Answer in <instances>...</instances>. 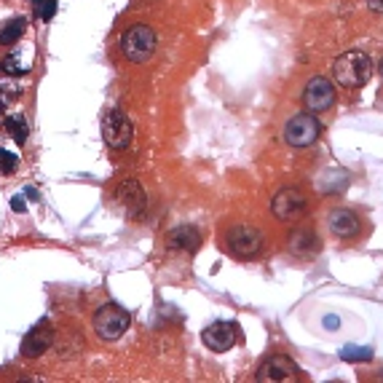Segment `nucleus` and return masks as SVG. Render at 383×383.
<instances>
[{"label":"nucleus","instance_id":"23","mask_svg":"<svg viewBox=\"0 0 383 383\" xmlns=\"http://www.w3.org/2000/svg\"><path fill=\"white\" fill-rule=\"evenodd\" d=\"M11 209L22 215V212L27 209V204H25V196H11Z\"/></svg>","mask_w":383,"mask_h":383},{"label":"nucleus","instance_id":"26","mask_svg":"<svg viewBox=\"0 0 383 383\" xmlns=\"http://www.w3.org/2000/svg\"><path fill=\"white\" fill-rule=\"evenodd\" d=\"M324 324H327V327H335L337 319H335V316H327V319H324Z\"/></svg>","mask_w":383,"mask_h":383},{"label":"nucleus","instance_id":"24","mask_svg":"<svg viewBox=\"0 0 383 383\" xmlns=\"http://www.w3.org/2000/svg\"><path fill=\"white\" fill-rule=\"evenodd\" d=\"M368 6L375 14H383V0H368Z\"/></svg>","mask_w":383,"mask_h":383},{"label":"nucleus","instance_id":"27","mask_svg":"<svg viewBox=\"0 0 383 383\" xmlns=\"http://www.w3.org/2000/svg\"><path fill=\"white\" fill-rule=\"evenodd\" d=\"M381 78H383V60H381Z\"/></svg>","mask_w":383,"mask_h":383},{"label":"nucleus","instance_id":"22","mask_svg":"<svg viewBox=\"0 0 383 383\" xmlns=\"http://www.w3.org/2000/svg\"><path fill=\"white\" fill-rule=\"evenodd\" d=\"M0 70H3L6 76H25V67L16 62V57H6V60L0 62Z\"/></svg>","mask_w":383,"mask_h":383},{"label":"nucleus","instance_id":"14","mask_svg":"<svg viewBox=\"0 0 383 383\" xmlns=\"http://www.w3.org/2000/svg\"><path fill=\"white\" fill-rule=\"evenodd\" d=\"M169 249H183V252H196L201 246V233L193 225H180L167 233Z\"/></svg>","mask_w":383,"mask_h":383},{"label":"nucleus","instance_id":"15","mask_svg":"<svg viewBox=\"0 0 383 383\" xmlns=\"http://www.w3.org/2000/svg\"><path fill=\"white\" fill-rule=\"evenodd\" d=\"M287 244H290L292 255H298V258H311V255L319 252V236H316L314 230L298 228L295 233H290Z\"/></svg>","mask_w":383,"mask_h":383},{"label":"nucleus","instance_id":"17","mask_svg":"<svg viewBox=\"0 0 383 383\" xmlns=\"http://www.w3.org/2000/svg\"><path fill=\"white\" fill-rule=\"evenodd\" d=\"M346 185H349V177H346V172L330 169V172H324L322 180H319V190H322V193H337V190H343Z\"/></svg>","mask_w":383,"mask_h":383},{"label":"nucleus","instance_id":"19","mask_svg":"<svg viewBox=\"0 0 383 383\" xmlns=\"http://www.w3.org/2000/svg\"><path fill=\"white\" fill-rule=\"evenodd\" d=\"M340 359L343 362H370L372 359V349L370 346H346L340 351Z\"/></svg>","mask_w":383,"mask_h":383},{"label":"nucleus","instance_id":"12","mask_svg":"<svg viewBox=\"0 0 383 383\" xmlns=\"http://www.w3.org/2000/svg\"><path fill=\"white\" fill-rule=\"evenodd\" d=\"M116 199L121 201V207L129 212L132 217H137L142 209H145V190L137 180H123L118 188H116Z\"/></svg>","mask_w":383,"mask_h":383},{"label":"nucleus","instance_id":"11","mask_svg":"<svg viewBox=\"0 0 383 383\" xmlns=\"http://www.w3.org/2000/svg\"><path fill=\"white\" fill-rule=\"evenodd\" d=\"M51 343H54V330H51V324L41 322L38 327H32L30 333L25 335V340H22V356L35 359L43 351H48Z\"/></svg>","mask_w":383,"mask_h":383},{"label":"nucleus","instance_id":"21","mask_svg":"<svg viewBox=\"0 0 383 383\" xmlns=\"http://www.w3.org/2000/svg\"><path fill=\"white\" fill-rule=\"evenodd\" d=\"M16 167H19V158H16V153L0 151V172H3V174H11Z\"/></svg>","mask_w":383,"mask_h":383},{"label":"nucleus","instance_id":"20","mask_svg":"<svg viewBox=\"0 0 383 383\" xmlns=\"http://www.w3.org/2000/svg\"><path fill=\"white\" fill-rule=\"evenodd\" d=\"M32 8H35L38 19L48 22V19H54V14H57V0H32Z\"/></svg>","mask_w":383,"mask_h":383},{"label":"nucleus","instance_id":"10","mask_svg":"<svg viewBox=\"0 0 383 383\" xmlns=\"http://www.w3.org/2000/svg\"><path fill=\"white\" fill-rule=\"evenodd\" d=\"M298 365L287 359V356H271V359H265L260 368H258V381L263 383H271V381H295L298 378Z\"/></svg>","mask_w":383,"mask_h":383},{"label":"nucleus","instance_id":"7","mask_svg":"<svg viewBox=\"0 0 383 383\" xmlns=\"http://www.w3.org/2000/svg\"><path fill=\"white\" fill-rule=\"evenodd\" d=\"M335 102V86L324 76H314L303 89V105L308 113H324Z\"/></svg>","mask_w":383,"mask_h":383},{"label":"nucleus","instance_id":"6","mask_svg":"<svg viewBox=\"0 0 383 383\" xmlns=\"http://www.w3.org/2000/svg\"><path fill=\"white\" fill-rule=\"evenodd\" d=\"M132 137H134V129H132V121L126 118V113L110 110L108 116L102 118V139L108 142V148L126 151L132 145Z\"/></svg>","mask_w":383,"mask_h":383},{"label":"nucleus","instance_id":"9","mask_svg":"<svg viewBox=\"0 0 383 383\" xmlns=\"http://www.w3.org/2000/svg\"><path fill=\"white\" fill-rule=\"evenodd\" d=\"M236 337H239V327H236L233 322H215L201 333V340H204V343L217 354L230 351L233 343H236Z\"/></svg>","mask_w":383,"mask_h":383},{"label":"nucleus","instance_id":"2","mask_svg":"<svg viewBox=\"0 0 383 383\" xmlns=\"http://www.w3.org/2000/svg\"><path fill=\"white\" fill-rule=\"evenodd\" d=\"M155 30L148 27V25H134L123 32L121 38V51L123 57L132 62V64H145L155 54Z\"/></svg>","mask_w":383,"mask_h":383},{"label":"nucleus","instance_id":"5","mask_svg":"<svg viewBox=\"0 0 383 383\" xmlns=\"http://www.w3.org/2000/svg\"><path fill=\"white\" fill-rule=\"evenodd\" d=\"M322 134V126L308 113H295L290 121L284 123V142L290 148H308Z\"/></svg>","mask_w":383,"mask_h":383},{"label":"nucleus","instance_id":"8","mask_svg":"<svg viewBox=\"0 0 383 383\" xmlns=\"http://www.w3.org/2000/svg\"><path fill=\"white\" fill-rule=\"evenodd\" d=\"M306 207H308V199L300 188H281L274 196V201H271L274 215L279 217V220H284V223L300 217L306 212Z\"/></svg>","mask_w":383,"mask_h":383},{"label":"nucleus","instance_id":"1","mask_svg":"<svg viewBox=\"0 0 383 383\" xmlns=\"http://www.w3.org/2000/svg\"><path fill=\"white\" fill-rule=\"evenodd\" d=\"M372 76V62L365 51L351 48L346 54H340L333 64V78H335L337 86L343 89H362Z\"/></svg>","mask_w":383,"mask_h":383},{"label":"nucleus","instance_id":"16","mask_svg":"<svg viewBox=\"0 0 383 383\" xmlns=\"http://www.w3.org/2000/svg\"><path fill=\"white\" fill-rule=\"evenodd\" d=\"M25 27H27V22L19 16V19H11V22H6L3 25V30H0V46H14L16 41L25 35Z\"/></svg>","mask_w":383,"mask_h":383},{"label":"nucleus","instance_id":"13","mask_svg":"<svg viewBox=\"0 0 383 383\" xmlns=\"http://www.w3.org/2000/svg\"><path fill=\"white\" fill-rule=\"evenodd\" d=\"M327 225L337 239H351L359 233V217L354 215L351 209H333L327 217Z\"/></svg>","mask_w":383,"mask_h":383},{"label":"nucleus","instance_id":"4","mask_svg":"<svg viewBox=\"0 0 383 383\" xmlns=\"http://www.w3.org/2000/svg\"><path fill=\"white\" fill-rule=\"evenodd\" d=\"M225 244L236 258L249 260V258H258L263 252V233L255 225L239 223L225 233Z\"/></svg>","mask_w":383,"mask_h":383},{"label":"nucleus","instance_id":"25","mask_svg":"<svg viewBox=\"0 0 383 383\" xmlns=\"http://www.w3.org/2000/svg\"><path fill=\"white\" fill-rule=\"evenodd\" d=\"M25 196H27V199H32V201H41V193H38L35 188H25Z\"/></svg>","mask_w":383,"mask_h":383},{"label":"nucleus","instance_id":"3","mask_svg":"<svg viewBox=\"0 0 383 383\" xmlns=\"http://www.w3.org/2000/svg\"><path fill=\"white\" fill-rule=\"evenodd\" d=\"M132 324V314L126 308L108 303V306L97 308L94 314V333L102 337V340H118L123 337V333L129 330Z\"/></svg>","mask_w":383,"mask_h":383},{"label":"nucleus","instance_id":"18","mask_svg":"<svg viewBox=\"0 0 383 383\" xmlns=\"http://www.w3.org/2000/svg\"><path fill=\"white\" fill-rule=\"evenodd\" d=\"M6 132H8V137L16 139V145H25L27 142V134H30V129H27V121H25V116H8L6 118Z\"/></svg>","mask_w":383,"mask_h":383}]
</instances>
